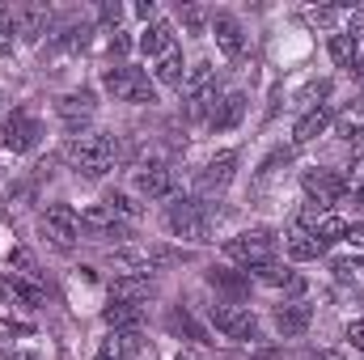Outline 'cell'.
I'll use <instances>...</instances> for the list:
<instances>
[{
  "instance_id": "cell-1",
  "label": "cell",
  "mask_w": 364,
  "mask_h": 360,
  "mask_svg": "<svg viewBox=\"0 0 364 360\" xmlns=\"http://www.w3.org/2000/svg\"><path fill=\"white\" fill-rule=\"evenodd\" d=\"M64 157H68V166H73L77 174H85V179H102V174L114 166V157H119V140L97 136V132H81V136H68Z\"/></svg>"
},
{
  "instance_id": "cell-2",
  "label": "cell",
  "mask_w": 364,
  "mask_h": 360,
  "mask_svg": "<svg viewBox=\"0 0 364 360\" xmlns=\"http://www.w3.org/2000/svg\"><path fill=\"white\" fill-rule=\"evenodd\" d=\"M220 97L225 93H220V81H216V68L208 60H199L191 68V77H186V119H203L208 123Z\"/></svg>"
},
{
  "instance_id": "cell-3",
  "label": "cell",
  "mask_w": 364,
  "mask_h": 360,
  "mask_svg": "<svg viewBox=\"0 0 364 360\" xmlns=\"http://www.w3.org/2000/svg\"><path fill=\"white\" fill-rule=\"evenodd\" d=\"M102 85L114 102H136V106H149L157 102V85L140 73V68H127V64H114L102 73Z\"/></svg>"
},
{
  "instance_id": "cell-4",
  "label": "cell",
  "mask_w": 364,
  "mask_h": 360,
  "mask_svg": "<svg viewBox=\"0 0 364 360\" xmlns=\"http://www.w3.org/2000/svg\"><path fill=\"white\" fill-rule=\"evenodd\" d=\"M225 255L233 263H242L246 271L263 268V263H275V233L272 229H246V233H237V238L225 242Z\"/></svg>"
},
{
  "instance_id": "cell-5",
  "label": "cell",
  "mask_w": 364,
  "mask_h": 360,
  "mask_svg": "<svg viewBox=\"0 0 364 360\" xmlns=\"http://www.w3.org/2000/svg\"><path fill=\"white\" fill-rule=\"evenodd\" d=\"M208 318H212V327H216L225 339H233V344L259 339V318H255L246 305H237V301H216V305H208Z\"/></svg>"
},
{
  "instance_id": "cell-6",
  "label": "cell",
  "mask_w": 364,
  "mask_h": 360,
  "mask_svg": "<svg viewBox=\"0 0 364 360\" xmlns=\"http://www.w3.org/2000/svg\"><path fill=\"white\" fill-rule=\"evenodd\" d=\"M166 225H170V233L182 238V242H195V246L212 242V225H208V216H203V208L195 199H174L166 208Z\"/></svg>"
},
{
  "instance_id": "cell-7",
  "label": "cell",
  "mask_w": 364,
  "mask_h": 360,
  "mask_svg": "<svg viewBox=\"0 0 364 360\" xmlns=\"http://www.w3.org/2000/svg\"><path fill=\"white\" fill-rule=\"evenodd\" d=\"M38 233H43L55 250H73L77 238H81V216H77L68 203H51V208L38 216Z\"/></svg>"
},
{
  "instance_id": "cell-8",
  "label": "cell",
  "mask_w": 364,
  "mask_h": 360,
  "mask_svg": "<svg viewBox=\"0 0 364 360\" xmlns=\"http://www.w3.org/2000/svg\"><path fill=\"white\" fill-rule=\"evenodd\" d=\"M237 174V157L233 153H216L199 174H195V199H220L229 191V182Z\"/></svg>"
},
{
  "instance_id": "cell-9",
  "label": "cell",
  "mask_w": 364,
  "mask_h": 360,
  "mask_svg": "<svg viewBox=\"0 0 364 360\" xmlns=\"http://www.w3.org/2000/svg\"><path fill=\"white\" fill-rule=\"evenodd\" d=\"M81 238H90V242H123L127 221H119L106 203H93V208L81 212Z\"/></svg>"
},
{
  "instance_id": "cell-10",
  "label": "cell",
  "mask_w": 364,
  "mask_h": 360,
  "mask_svg": "<svg viewBox=\"0 0 364 360\" xmlns=\"http://www.w3.org/2000/svg\"><path fill=\"white\" fill-rule=\"evenodd\" d=\"M136 186H140L144 199H170L178 191V174H174L170 162H144L136 170Z\"/></svg>"
},
{
  "instance_id": "cell-11",
  "label": "cell",
  "mask_w": 364,
  "mask_h": 360,
  "mask_svg": "<svg viewBox=\"0 0 364 360\" xmlns=\"http://www.w3.org/2000/svg\"><path fill=\"white\" fill-rule=\"evenodd\" d=\"M0 297H4L9 305H21V309H43V301H47L43 284H38V280H26V275H17V271H4V275H0Z\"/></svg>"
},
{
  "instance_id": "cell-12",
  "label": "cell",
  "mask_w": 364,
  "mask_h": 360,
  "mask_svg": "<svg viewBox=\"0 0 364 360\" xmlns=\"http://www.w3.org/2000/svg\"><path fill=\"white\" fill-rule=\"evenodd\" d=\"M305 195L318 212H331L339 199H343V179L335 170H309L305 174Z\"/></svg>"
},
{
  "instance_id": "cell-13",
  "label": "cell",
  "mask_w": 364,
  "mask_h": 360,
  "mask_svg": "<svg viewBox=\"0 0 364 360\" xmlns=\"http://www.w3.org/2000/svg\"><path fill=\"white\" fill-rule=\"evenodd\" d=\"M38 136H43V127H38V119H34V115L13 110V115L4 119V144H9L13 153H30V149L38 144Z\"/></svg>"
},
{
  "instance_id": "cell-14",
  "label": "cell",
  "mask_w": 364,
  "mask_h": 360,
  "mask_svg": "<svg viewBox=\"0 0 364 360\" xmlns=\"http://www.w3.org/2000/svg\"><path fill=\"white\" fill-rule=\"evenodd\" d=\"M13 26L26 43H38L51 30V9L47 4H21V9H13Z\"/></svg>"
},
{
  "instance_id": "cell-15",
  "label": "cell",
  "mask_w": 364,
  "mask_h": 360,
  "mask_svg": "<svg viewBox=\"0 0 364 360\" xmlns=\"http://www.w3.org/2000/svg\"><path fill=\"white\" fill-rule=\"evenodd\" d=\"M55 110H60V119L68 123V132L81 136V119H90L93 110H97V102H93L90 90H73V93H64V97L55 102Z\"/></svg>"
},
{
  "instance_id": "cell-16",
  "label": "cell",
  "mask_w": 364,
  "mask_h": 360,
  "mask_svg": "<svg viewBox=\"0 0 364 360\" xmlns=\"http://www.w3.org/2000/svg\"><path fill=\"white\" fill-rule=\"evenodd\" d=\"M331 119H335V110H331V106H322V102H318V106H309V110L296 119V127H292V144H296V149H301V144H314V140L331 127Z\"/></svg>"
},
{
  "instance_id": "cell-17",
  "label": "cell",
  "mask_w": 364,
  "mask_h": 360,
  "mask_svg": "<svg viewBox=\"0 0 364 360\" xmlns=\"http://www.w3.org/2000/svg\"><path fill=\"white\" fill-rule=\"evenodd\" d=\"M309 322H314V309H309L305 301H288V305H279V309H275V331H279L284 339L305 335V331H309Z\"/></svg>"
},
{
  "instance_id": "cell-18",
  "label": "cell",
  "mask_w": 364,
  "mask_h": 360,
  "mask_svg": "<svg viewBox=\"0 0 364 360\" xmlns=\"http://www.w3.org/2000/svg\"><path fill=\"white\" fill-rule=\"evenodd\" d=\"M212 34H216V47H220L229 60H237V55L246 51V38H242V21H237V17L216 13V17H212Z\"/></svg>"
},
{
  "instance_id": "cell-19",
  "label": "cell",
  "mask_w": 364,
  "mask_h": 360,
  "mask_svg": "<svg viewBox=\"0 0 364 360\" xmlns=\"http://www.w3.org/2000/svg\"><path fill=\"white\" fill-rule=\"evenodd\" d=\"M246 119V93H225L220 102H216V110H212V119H208V127L212 132H233L237 123Z\"/></svg>"
},
{
  "instance_id": "cell-20",
  "label": "cell",
  "mask_w": 364,
  "mask_h": 360,
  "mask_svg": "<svg viewBox=\"0 0 364 360\" xmlns=\"http://www.w3.org/2000/svg\"><path fill=\"white\" fill-rule=\"evenodd\" d=\"M149 297H153V280L149 275H119V280H110V301L144 305Z\"/></svg>"
},
{
  "instance_id": "cell-21",
  "label": "cell",
  "mask_w": 364,
  "mask_h": 360,
  "mask_svg": "<svg viewBox=\"0 0 364 360\" xmlns=\"http://www.w3.org/2000/svg\"><path fill=\"white\" fill-rule=\"evenodd\" d=\"M166 331L170 335H178V339H186V344H208V331L191 318V309H182V305H170L166 309Z\"/></svg>"
},
{
  "instance_id": "cell-22",
  "label": "cell",
  "mask_w": 364,
  "mask_h": 360,
  "mask_svg": "<svg viewBox=\"0 0 364 360\" xmlns=\"http://www.w3.org/2000/svg\"><path fill=\"white\" fill-rule=\"evenodd\" d=\"M102 322H106L110 331H140V322H144V305H127V301H110V305L102 309Z\"/></svg>"
},
{
  "instance_id": "cell-23",
  "label": "cell",
  "mask_w": 364,
  "mask_h": 360,
  "mask_svg": "<svg viewBox=\"0 0 364 360\" xmlns=\"http://www.w3.org/2000/svg\"><path fill=\"white\" fill-rule=\"evenodd\" d=\"M284 250H288V259H292V263H309V259L326 255V246H322L309 229H292V233L284 238Z\"/></svg>"
},
{
  "instance_id": "cell-24",
  "label": "cell",
  "mask_w": 364,
  "mask_h": 360,
  "mask_svg": "<svg viewBox=\"0 0 364 360\" xmlns=\"http://www.w3.org/2000/svg\"><path fill=\"white\" fill-rule=\"evenodd\" d=\"M102 356H106V360L140 356V331H110V335L102 339Z\"/></svg>"
},
{
  "instance_id": "cell-25",
  "label": "cell",
  "mask_w": 364,
  "mask_h": 360,
  "mask_svg": "<svg viewBox=\"0 0 364 360\" xmlns=\"http://www.w3.org/2000/svg\"><path fill=\"white\" fill-rule=\"evenodd\" d=\"M331 60L339 64V68H360V38L356 34H348V30H339V34H331Z\"/></svg>"
},
{
  "instance_id": "cell-26",
  "label": "cell",
  "mask_w": 364,
  "mask_h": 360,
  "mask_svg": "<svg viewBox=\"0 0 364 360\" xmlns=\"http://www.w3.org/2000/svg\"><path fill=\"white\" fill-rule=\"evenodd\" d=\"M170 47H174V30H170V21H153V26L140 34V51H144V55H157V60H161Z\"/></svg>"
},
{
  "instance_id": "cell-27",
  "label": "cell",
  "mask_w": 364,
  "mask_h": 360,
  "mask_svg": "<svg viewBox=\"0 0 364 360\" xmlns=\"http://www.w3.org/2000/svg\"><path fill=\"white\" fill-rule=\"evenodd\" d=\"M208 284H212L216 292L233 297V301H237V297H246V288H250V280H246V275H237L233 268H212V271H208Z\"/></svg>"
},
{
  "instance_id": "cell-28",
  "label": "cell",
  "mask_w": 364,
  "mask_h": 360,
  "mask_svg": "<svg viewBox=\"0 0 364 360\" xmlns=\"http://www.w3.org/2000/svg\"><path fill=\"white\" fill-rule=\"evenodd\" d=\"M335 136H339V140H356V144H360V140H364V102H352V106L335 119Z\"/></svg>"
},
{
  "instance_id": "cell-29",
  "label": "cell",
  "mask_w": 364,
  "mask_h": 360,
  "mask_svg": "<svg viewBox=\"0 0 364 360\" xmlns=\"http://www.w3.org/2000/svg\"><path fill=\"white\" fill-rule=\"evenodd\" d=\"M157 81H161V85H174V90H182V51H178V47H170V51L157 60Z\"/></svg>"
},
{
  "instance_id": "cell-30",
  "label": "cell",
  "mask_w": 364,
  "mask_h": 360,
  "mask_svg": "<svg viewBox=\"0 0 364 360\" xmlns=\"http://www.w3.org/2000/svg\"><path fill=\"white\" fill-rule=\"evenodd\" d=\"M343 195H352V203H364V153H356L343 170Z\"/></svg>"
},
{
  "instance_id": "cell-31",
  "label": "cell",
  "mask_w": 364,
  "mask_h": 360,
  "mask_svg": "<svg viewBox=\"0 0 364 360\" xmlns=\"http://www.w3.org/2000/svg\"><path fill=\"white\" fill-rule=\"evenodd\" d=\"M314 238H318L322 246H331V242L348 238V221H343V216H331V212H326V216H322V221L314 225Z\"/></svg>"
},
{
  "instance_id": "cell-32",
  "label": "cell",
  "mask_w": 364,
  "mask_h": 360,
  "mask_svg": "<svg viewBox=\"0 0 364 360\" xmlns=\"http://www.w3.org/2000/svg\"><path fill=\"white\" fill-rule=\"evenodd\" d=\"M106 208H110L119 221H136V216H140V203H136L127 191H106Z\"/></svg>"
},
{
  "instance_id": "cell-33",
  "label": "cell",
  "mask_w": 364,
  "mask_h": 360,
  "mask_svg": "<svg viewBox=\"0 0 364 360\" xmlns=\"http://www.w3.org/2000/svg\"><path fill=\"white\" fill-rule=\"evenodd\" d=\"M335 275H339V280H360V275H364V255L335 259Z\"/></svg>"
},
{
  "instance_id": "cell-34",
  "label": "cell",
  "mask_w": 364,
  "mask_h": 360,
  "mask_svg": "<svg viewBox=\"0 0 364 360\" xmlns=\"http://www.w3.org/2000/svg\"><path fill=\"white\" fill-rule=\"evenodd\" d=\"M182 21H186V30H195V34H199V30H203V21H208V13H203L199 4H186V9H182Z\"/></svg>"
},
{
  "instance_id": "cell-35",
  "label": "cell",
  "mask_w": 364,
  "mask_h": 360,
  "mask_svg": "<svg viewBox=\"0 0 364 360\" xmlns=\"http://www.w3.org/2000/svg\"><path fill=\"white\" fill-rule=\"evenodd\" d=\"M339 17V9H305V21L309 26H326V21H335Z\"/></svg>"
},
{
  "instance_id": "cell-36",
  "label": "cell",
  "mask_w": 364,
  "mask_h": 360,
  "mask_svg": "<svg viewBox=\"0 0 364 360\" xmlns=\"http://www.w3.org/2000/svg\"><path fill=\"white\" fill-rule=\"evenodd\" d=\"M348 344L364 352V318H352V322H348Z\"/></svg>"
},
{
  "instance_id": "cell-37",
  "label": "cell",
  "mask_w": 364,
  "mask_h": 360,
  "mask_svg": "<svg viewBox=\"0 0 364 360\" xmlns=\"http://www.w3.org/2000/svg\"><path fill=\"white\" fill-rule=\"evenodd\" d=\"M102 21L119 26V21H123V4H102Z\"/></svg>"
},
{
  "instance_id": "cell-38",
  "label": "cell",
  "mask_w": 364,
  "mask_h": 360,
  "mask_svg": "<svg viewBox=\"0 0 364 360\" xmlns=\"http://www.w3.org/2000/svg\"><path fill=\"white\" fill-rule=\"evenodd\" d=\"M127 47H132V43H127V34H119V30H114V34H110V55H127Z\"/></svg>"
},
{
  "instance_id": "cell-39",
  "label": "cell",
  "mask_w": 364,
  "mask_h": 360,
  "mask_svg": "<svg viewBox=\"0 0 364 360\" xmlns=\"http://www.w3.org/2000/svg\"><path fill=\"white\" fill-rule=\"evenodd\" d=\"M348 34L364 38V9H356V13H352V26H348Z\"/></svg>"
},
{
  "instance_id": "cell-40",
  "label": "cell",
  "mask_w": 364,
  "mask_h": 360,
  "mask_svg": "<svg viewBox=\"0 0 364 360\" xmlns=\"http://www.w3.org/2000/svg\"><path fill=\"white\" fill-rule=\"evenodd\" d=\"M348 238H352V242H364V221L360 225H348Z\"/></svg>"
},
{
  "instance_id": "cell-41",
  "label": "cell",
  "mask_w": 364,
  "mask_h": 360,
  "mask_svg": "<svg viewBox=\"0 0 364 360\" xmlns=\"http://www.w3.org/2000/svg\"><path fill=\"white\" fill-rule=\"evenodd\" d=\"M309 360H343V356H335V352H314Z\"/></svg>"
},
{
  "instance_id": "cell-42",
  "label": "cell",
  "mask_w": 364,
  "mask_h": 360,
  "mask_svg": "<svg viewBox=\"0 0 364 360\" xmlns=\"http://www.w3.org/2000/svg\"><path fill=\"white\" fill-rule=\"evenodd\" d=\"M4 51H13V38H4V34H0V55H4Z\"/></svg>"
},
{
  "instance_id": "cell-43",
  "label": "cell",
  "mask_w": 364,
  "mask_h": 360,
  "mask_svg": "<svg viewBox=\"0 0 364 360\" xmlns=\"http://www.w3.org/2000/svg\"><path fill=\"white\" fill-rule=\"evenodd\" d=\"M9 360H38V356H34V352H13Z\"/></svg>"
},
{
  "instance_id": "cell-44",
  "label": "cell",
  "mask_w": 364,
  "mask_h": 360,
  "mask_svg": "<svg viewBox=\"0 0 364 360\" xmlns=\"http://www.w3.org/2000/svg\"><path fill=\"white\" fill-rule=\"evenodd\" d=\"M178 360H203L199 352H178Z\"/></svg>"
},
{
  "instance_id": "cell-45",
  "label": "cell",
  "mask_w": 364,
  "mask_h": 360,
  "mask_svg": "<svg viewBox=\"0 0 364 360\" xmlns=\"http://www.w3.org/2000/svg\"><path fill=\"white\" fill-rule=\"evenodd\" d=\"M356 73H360V77H364V64H360V68H356Z\"/></svg>"
},
{
  "instance_id": "cell-46",
  "label": "cell",
  "mask_w": 364,
  "mask_h": 360,
  "mask_svg": "<svg viewBox=\"0 0 364 360\" xmlns=\"http://www.w3.org/2000/svg\"><path fill=\"white\" fill-rule=\"evenodd\" d=\"M97 360H106V356H97Z\"/></svg>"
}]
</instances>
